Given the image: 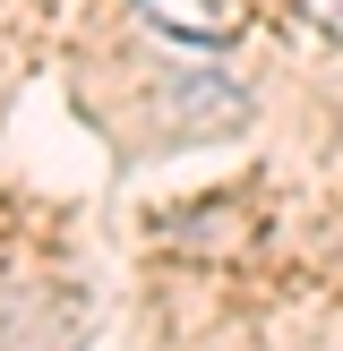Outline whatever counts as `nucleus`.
Instances as JSON below:
<instances>
[{
    "label": "nucleus",
    "instance_id": "f257e3e1",
    "mask_svg": "<svg viewBox=\"0 0 343 351\" xmlns=\"http://www.w3.org/2000/svg\"><path fill=\"white\" fill-rule=\"evenodd\" d=\"M137 26L163 34V43H189V51H223L240 26H249V0H129Z\"/></svg>",
    "mask_w": 343,
    "mask_h": 351
},
{
    "label": "nucleus",
    "instance_id": "f03ea898",
    "mask_svg": "<svg viewBox=\"0 0 343 351\" xmlns=\"http://www.w3.org/2000/svg\"><path fill=\"white\" fill-rule=\"evenodd\" d=\"M292 17H300L318 43H343V0H292Z\"/></svg>",
    "mask_w": 343,
    "mask_h": 351
}]
</instances>
